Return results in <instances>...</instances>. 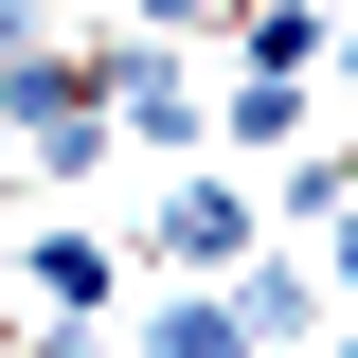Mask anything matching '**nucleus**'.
Listing matches in <instances>:
<instances>
[{"label": "nucleus", "mask_w": 358, "mask_h": 358, "mask_svg": "<svg viewBox=\"0 0 358 358\" xmlns=\"http://www.w3.org/2000/svg\"><path fill=\"white\" fill-rule=\"evenodd\" d=\"M90 90H108V143H143V162H215V72H197V36H108Z\"/></svg>", "instance_id": "nucleus-1"}, {"label": "nucleus", "mask_w": 358, "mask_h": 358, "mask_svg": "<svg viewBox=\"0 0 358 358\" xmlns=\"http://www.w3.org/2000/svg\"><path fill=\"white\" fill-rule=\"evenodd\" d=\"M251 251H268V197H251V179H233V162H162L126 268H251Z\"/></svg>", "instance_id": "nucleus-2"}, {"label": "nucleus", "mask_w": 358, "mask_h": 358, "mask_svg": "<svg viewBox=\"0 0 358 358\" xmlns=\"http://www.w3.org/2000/svg\"><path fill=\"white\" fill-rule=\"evenodd\" d=\"M305 126H322L305 72H251V54L215 72V143H233V162H305Z\"/></svg>", "instance_id": "nucleus-3"}, {"label": "nucleus", "mask_w": 358, "mask_h": 358, "mask_svg": "<svg viewBox=\"0 0 358 358\" xmlns=\"http://www.w3.org/2000/svg\"><path fill=\"white\" fill-rule=\"evenodd\" d=\"M126 305V251H108V233H36V251H18V322H108Z\"/></svg>", "instance_id": "nucleus-4"}, {"label": "nucleus", "mask_w": 358, "mask_h": 358, "mask_svg": "<svg viewBox=\"0 0 358 358\" xmlns=\"http://www.w3.org/2000/svg\"><path fill=\"white\" fill-rule=\"evenodd\" d=\"M233 305H251V358H305L322 322H341V287H322V251H251Z\"/></svg>", "instance_id": "nucleus-5"}, {"label": "nucleus", "mask_w": 358, "mask_h": 358, "mask_svg": "<svg viewBox=\"0 0 358 358\" xmlns=\"http://www.w3.org/2000/svg\"><path fill=\"white\" fill-rule=\"evenodd\" d=\"M18 197H36V162H18V126H0V215H18Z\"/></svg>", "instance_id": "nucleus-6"}, {"label": "nucleus", "mask_w": 358, "mask_h": 358, "mask_svg": "<svg viewBox=\"0 0 358 358\" xmlns=\"http://www.w3.org/2000/svg\"><path fill=\"white\" fill-rule=\"evenodd\" d=\"M322 54H341V108H358V18H322Z\"/></svg>", "instance_id": "nucleus-7"}, {"label": "nucleus", "mask_w": 358, "mask_h": 358, "mask_svg": "<svg viewBox=\"0 0 358 358\" xmlns=\"http://www.w3.org/2000/svg\"><path fill=\"white\" fill-rule=\"evenodd\" d=\"M341 162H358V143H341Z\"/></svg>", "instance_id": "nucleus-8"}]
</instances>
